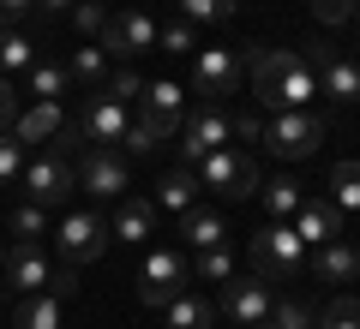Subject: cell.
<instances>
[{
    "label": "cell",
    "mask_w": 360,
    "mask_h": 329,
    "mask_svg": "<svg viewBox=\"0 0 360 329\" xmlns=\"http://www.w3.org/2000/svg\"><path fill=\"white\" fill-rule=\"evenodd\" d=\"M246 66H252V102L270 108V114L307 108V102L319 96V78H312V66L300 60L295 48H258Z\"/></svg>",
    "instance_id": "obj_1"
},
{
    "label": "cell",
    "mask_w": 360,
    "mask_h": 329,
    "mask_svg": "<svg viewBox=\"0 0 360 329\" xmlns=\"http://www.w3.org/2000/svg\"><path fill=\"white\" fill-rule=\"evenodd\" d=\"M300 257H307V246H300V234L288 228V222H264V228L252 234V276L258 281H295L300 276Z\"/></svg>",
    "instance_id": "obj_2"
},
{
    "label": "cell",
    "mask_w": 360,
    "mask_h": 329,
    "mask_svg": "<svg viewBox=\"0 0 360 329\" xmlns=\"http://www.w3.org/2000/svg\"><path fill=\"white\" fill-rule=\"evenodd\" d=\"M198 186H210V192H222V198H252V192H264V174H258V162L246 150H210V156H198Z\"/></svg>",
    "instance_id": "obj_3"
},
{
    "label": "cell",
    "mask_w": 360,
    "mask_h": 329,
    "mask_svg": "<svg viewBox=\"0 0 360 329\" xmlns=\"http://www.w3.org/2000/svg\"><path fill=\"white\" fill-rule=\"evenodd\" d=\"M54 246H60V264H72V269L96 264V257L108 252V215H96V210H60V234H54Z\"/></svg>",
    "instance_id": "obj_4"
},
{
    "label": "cell",
    "mask_w": 360,
    "mask_h": 329,
    "mask_svg": "<svg viewBox=\"0 0 360 329\" xmlns=\"http://www.w3.org/2000/svg\"><path fill=\"white\" fill-rule=\"evenodd\" d=\"M25 198L37 203V210H66V198L78 192V168L66 162V156H54V150H42L37 162H25Z\"/></svg>",
    "instance_id": "obj_5"
},
{
    "label": "cell",
    "mask_w": 360,
    "mask_h": 329,
    "mask_svg": "<svg viewBox=\"0 0 360 329\" xmlns=\"http://www.w3.org/2000/svg\"><path fill=\"white\" fill-rule=\"evenodd\" d=\"M264 144L283 162H300V156H312L324 144V120L319 114H307V108H288V114H270L264 120Z\"/></svg>",
    "instance_id": "obj_6"
},
{
    "label": "cell",
    "mask_w": 360,
    "mask_h": 329,
    "mask_svg": "<svg viewBox=\"0 0 360 329\" xmlns=\"http://www.w3.org/2000/svg\"><path fill=\"white\" fill-rule=\"evenodd\" d=\"M96 48L108 54V60H139V54L156 48V18L144 13V6H127V13H108L103 25V42Z\"/></svg>",
    "instance_id": "obj_7"
},
{
    "label": "cell",
    "mask_w": 360,
    "mask_h": 329,
    "mask_svg": "<svg viewBox=\"0 0 360 329\" xmlns=\"http://www.w3.org/2000/svg\"><path fill=\"white\" fill-rule=\"evenodd\" d=\"M186 281H193V264H186L180 252H168V246H156V252L139 264V300L144 305H168V300L186 293Z\"/></svg>",
    "instance_id": "obj_8"
},
{
    "label": "cell",
    "mask_w": 360,
    "mask_h": 329,
    "mask_svg": "<svg viewBox=\"0 0 360 329\" xmlns=\"http://www.w3.org/2000/svg\"><path fill=\"white\" fill-rule=\"evenodd\" d=\"M240 78H246V54H234V48L193 54V84H198V96H205L210 108H222V102L240 90Z\"/></svg>",
    "instance_id": "obj_9"
},
{
    "label": "cell",
    "mask_w": 360,
    "mask_h": 329,
    "mask_svg": "<svg viewBox=\"0 0 360 329\" xmlns=\"http://www.w3.org/2000/svg\"><path fill=\"white\" fill-rule=\"evenodd\" d=\"M13 138L18 144H49L54 156H66L78 144V126L60 114V102H37V108H25V114L13 120Z\"/></svg>",
    "instance_id": "obj_10"
},
{
    "label": "cell",
    "mask_w": 360,
    "mask_h": 329,
    "mask_svg": "<svg viewBox=\"0 0 360 329\" xmlns=\"http://www.w3.org/2000/svg\"><path fill=\"white\" fill-rule=\"evenodd\" d=\"M72 126H78V144H90V150H115V144L127 138V102H115V96L96 90Z\"/></svg>",
    "instance_id": "obj_11"
},
{
    "label": "cell",
    "mask_w": 360,
    "mask_h": 329,
    "mask_svg": "<svg viewBox=\"0 0 360 329\" xmlns=\"http://www.w3.org/2000/svg\"><path fill=\"white\" fill-rule=\"evenodd\" d=\"M270 305H276V288L270 281H258V276H246V281H222V300H217V311L222 317H234L240 329H252V323H270Z\"/></svg>",
    "instance_id": "obj_12"
},
{
    "label": "cell",
    "mask_w": 360,
    "mask_h": 329,
    "mask_svg": "<svg viewBox=\"0 0 360 329\" xmlns=\"http://www.w3.org/2000/svg\"><path fill=\"white\" fill-rule=\"evenodd\" d=\"M127 186H132V162L120 150H84L78 192H90V198H127Z\"/></svg>",
    "instance_id": "obj_13"
},
{
    "label": "cell",
    "mask_w": 360,
    "mask_h": 329,
    "mask_svg": "<svg viewBox=\"0 0 360 329\" xmlns=\"http://www.w3.org/2000/svg\"><path fill=\"white\" fill-rule=\"evenodd\" d=\"M180 108H186V90L168 84V78H156V84L139 90V120L156 132V138H174V132H180V120H186Z\"/></svg>",
    "instance_id": "obj_14"
},
{
    "label": "cell",
    "mask_w": 360,
    "mask_h": 329,
    "mask_svg": "<svg viewBox=\"0 0 360 329\" xmlns=\"http://www.w3.org/2000/svg\"><path fill=\"white\" fill-rule=\"evenodd\" d=\"M222 144H229V114H222V108H210V102H198V114L180 120V156H186V162H198V156L222 150Z\"/></svg>",
    "instance_id": "obj_15"
},
{
    "label": "cell",
    "mask_w": 360,
    "mask_h": 329,
    "mask_svg": "<svg viewBox=\"0 0 360 329\" xmlns=\"http://www.w3.org/2000/svg\"><path fill=\"white\" fill-rule=\"evenodd\" d=\"M295 234H300V246H330V240H342V234H348V215L336 210L330 198H300Z\"/></svg>",
    "instance_id": "obj_16"
},
{
    "label": "cell",
    "mask_w": 360,
    "mask_h": 329,
    "mask_svg": "<svg viewBox=\"0 0 360 329\" xmlns=\"http://www.w3.org/2000/svg\"><path fill=\"white\" fill-rule=\"evenodd\" d=\"M6 276H13L18 293H49V281H54V257L42 252V246H13V252H6Z\"/></svg>",
    "instance_id": "obj_17"
},
{
    "label": "cell",
    "mask_w": 360,
    "mask_h": 329,
    "mask_svg": "<svg viewBox=\"0 0 360 329\" xmlns=\"http://www.w3.org/2000/svg\"><path fill=\"white\" fill-rule=\"evenodd\" d=\"M150 228H156V203H150V198H120L108 234H115V240H127V246H144V240H150Z\"/></svg>",
    "instance_id": "obj_18"
},
{
    "label": "cell",
    "mask_w": 360,
    "mask_h": 329,
    "mask_svg": "<svg viewBox=\"0 0 360 329\" xmlns=\"http://www.w3.org/2000/svg\"><path fill=\"white\" fill-rule=\"evenodd\" d=\"M156 210H174V215H186V210H193V203H198V174H193V168H168V174L162 180H156Z\"/></svg>",
    "instance_id": "obj_19"
},
{
    "label": "cell",
    "mask_w": 360,
    "mask_h": 329,
    "mask_svg": "<svg viewBox=\"0 0 360 329\" xmlns=\"http://www.w3.org/2000/svg\"><path fill=\"white\" fill-rule=\"evenodd\" d=\"M312 78H319L324 96H336V102H360V66L342 60V54H330V60H324Z\"/></svg>",
    "instance_id": "obj_20"
},
{
    "label": "cell",
    "mask_w": 360,
    "mask_h": 329,
    "mask_svg": "<svg viewBox=\"0 0 360 329\" xmlns=\"http://www.w3.org/2000/svg\"><path fill=\"white\" fill-rule=\"evenodd\" d=\"M180 240L193 246V252H210V246L229 240V228H222V215H217V210H198V203H193V210L180 215Z\"/></svg>",
    "instance_id": "obj_21"
},
{
    "label": "cell",
    "mask_w": 360,
    "mask_h": 329,
    "mask_svg": "<svg viewBox=\"0 0 360 329\" xmlns=\"http://www.w3.org/2000/svg\"><path fill=\"white\" fill-rule=\"evenodd\" d=\"M37 60H42L37 36H25V30H0V78H25Z\"/></svg>",
    "instance_id": "obj_22"
},
{
    "label": "cell",
    "mask_w": 360,
    "mask_h": 329,
    "mask_svg": "<svg viewBox=\"0 0 360 329\" xmlns=\"http://www.w3.org/2000/svg\"><path fill=\"white\" fill-rule=\"evenodd\" d=\"M66 78L84 84V90H103V84H108V54L96 48V42H78L72 60H66Z\"/></svg>",
    "instance_id": "obj_23"
},
{
    "label": "cell",
    "mask_w": 360,
    "mask_h": 329,
    "mask_svg": "<svg viewBox=\"0 0 360 329\" xmlns=\"http://www.w3.org/2000/svg\"><path fill=\"white\" fill-rule=\"evenodd\" d=\"M162 323L168 329H210V323H217V305L198 300V293H180V300L162 305Z\"/></svg>",
    "instance_id": "obj_24"
},
{
    "label": "cell",
    "mask_w": 360,
    "mask_h": 329,
    "mask_svg": "<svg viewBox=\"0 0 360 329\" xmlns=\"http://www.w3.org/2000/svg\"><path fill=\"white\" fill-rule=\"evenodd\" d=\"M312 269H319L324 281H348V276H360V252H354L348 240H330V246H319Z\"/></svg>",
    "instance_id": "obj_25"
},
{
    "label": "cell",
    "mask_w": 360,
    "mask_h": 329,
    "mask_svg": "<svg viewBox=\"0 0 360 329\" xmlns=\"http://www.w3.org/2000/svg\"><path fill=\"white\" fill-rule=\"evenodd\" d=\"M25 90H30L37 102H60V90H72V78H66L60 60H37V66L25 72Z\"/></svg>",
    "instance_id": "obj_26"
},
{
    "label": "cell",
    "mask_w": 360,
    "mask_h": 329,
    "mask_svg": "<svg viewBox=\"0 0 360 329\" xmlns=\"http://www.w3.org/2000/svg\"><path fill=\"white\" fill-rule=\"evenodd\" d=\"M330 203L342 215H360V162H336L330 168Z\"/></svg>",
    "instance_id": "obj_27"
},
{
    "label": "cell",
    "mask_w": 360,
    "mask_h": 329,
    "mask_svg": "<svg viewBox=\"0 0 360 329\" xmlns=\"http://www.w3.org/2000/svg\"><path fill=\"white\" fill-rule=\"evenodd\" d=\"M6 234H13L18 246H42V234H49V210H37V203H18L13 215H6Z\"/></svg>",
    "instance_id": "obj_28"
},
{
    "label": "cell",
    "mask_w": 360,
    "mask_h": 329,
    "mask_svg": "<svg viewBox=\"0 0 360 329\" xmlns=\"http://www.w3.org/2000/svg\"><path fill=\"white\" fill-rule=\"evenodd\" d=\"M13 329H60V300L54 293H37L13 311Z\"/></svg>",
    "instance_id": "obj_29"
},
{
    "label": "cell",
    "mask_w": 360,
    "mask_h": 329,
    "mask_svg": "<svg viewBox=\"0 0 360 329\" xmlns=\"http://www.w3.org/2000/svg\"><path fill=\"white\" fill-rule=\"evenodd\" d=\"M300 198H307V192H300V180H264V210H270V222H283V215H295L300 210Z\"/></svg>",
    "instance_id": "obj_30"
},
{
    "label": "cell",
    "mask_w": 360,
    "mask_h": 329,
    "mask_svg": "<svg viewBox=\"0 0 360 329\" xmlns=\"http://www.w3.org/2000/svg\"><path fill=\"white\" fill-rule=\"evenodd\" d=\"M234 276V252L229 246H210V252L193 257V281H229Z\"/></svg>",
    "instance_id": "obj_31"
},
{
    "label": "cell",
    "mask_w": 360,
    "mask_h": 329,
    "mask_svg": "<svg viewBox=\"0 0 360 329\" xmlns=\"http://www.w3.org/2000/svg\"><path fill=\"white\" fill-rule=\"evenodd\" d=\"M180 18H186V25H229L234 0H180Z\"/></svg>",
    "instance_id": "obj_32"
},
{
    "label": "cell",
    "mask_w": 360,
    "mask_h": 329,
    "mask_svg": "<svg viewBox=\"0 0 360 329\" xmlns=\"http://www.w3.org/2000/svg\"><path fill=\"white\" fill-rule=\"evenodd\" d=\"M319 329H360V300L354 293H336V300L319 311Z\"/></svg>",
    "instance_id": "obj_33"
},
{
    "label": "cell",
    "mask_w": 360,
    "mask_h": 329,
    "mask_svg": "<svg viewBox=\"0 0 360 329\" xmlns=\"http://www.w3.org/2000/svg\"><path fill=\"white\" fill-rule=\"evenodd\" d=\"M66 13H72L78 36H103V25H108V6H103V0H72Z\"/></svg>",
    "instance_id": "obj_34"
},
{
    "label": "cell",
    "mask_w": 360,
    "mask_h": 329,
    "mask_svg": "<svg viewBox=\"0 0 360 329\" xmlns=\"http://www.w3.org/2000/svg\"><path fill=\"white\" fill-rule=\"evenodd\" d=\"M270 323L276 329H319V317H312V305H300V300H276L270 305Z\"/></svg>",
    "instance_id": "obj_35"
},
{
    "label": "cell",
    "mask_w": 360,
    "mask_h": 329,
    "mask_svg": "<svg viewBox=\"0 0 360 329\" xmlns=\"http://www.w3.org/2000/svg\"><path fill=\"white\" fill-rule=\"evenodd\" d=\"M193 36H198V25L174 18V25H162V30H156V48H168V54H193Z\"/></svg>",
    "instance_id": "obj_36"
},
{
    "label": "cell",
    "mask_w": 360,
    "mask_h": 329,
    "mask_svg": "<svg viewBox=\"0 0 360 329\" xmlns=\"http://www.w3.org/2000/svg\"><path fill=\"white\" fill-rule=\"evenodd\" d=\"M120 144H127V150H120V156H150V150H156V144H162V138H156V132L144 126L139 114H132V120H127V138H120Z\"/></svg>",
    "instance_id": "obj_37"
},
{
    "label": "cell",
    "mask_w": 360,
    "mask_h": 329,
    "mask_svg": "<svg viewBox=\"0 0 360 329\" xmlns=\"http://www.w3.org/2000/svg\"><path fill=\"white\" fill-rule=\"evenodd\" d=\"M18 174H25V144L6 132V138H0V186H6V180H18Z\"/></svg>",
    "instance_id": "obj_38"
},
{
    "label": "cell",
    "mask_w": 360,
    "mask_h": 329,
    "mask_svg": "<svg viewBox=\"0 0 360 329\" xmlns=\"http://www.w3.org/2000/svg\"><path fill=\"white\" fill-rule=\"evenodd\" d=\"M139 72H132V66H120V72H108V84H103V96H115V102H132L139 96Z\"/></svg>",
    "instance_id": "obj_39"
},
{
    "label": "cell",
    "mask_w": 360,
    "mask_h": 329,
    "mask_svg": "<svg viewBox=\"0 0 360 329\" xmlns=\"http://www.w3.org/2000/svg\"><path fill=\"white\" fill-rule=\"evenodd\" d=\"M354 6H360V0H312V18H319V25H348Z\"/></svg>",
    "instance_id": "obj_40"
},
{
    "label": "cell",
    "mask_w": 360,
    "mask_h": 329,
    "mask_svg": "<svg viewBox=\"0 0 360 329\" xmlns=\"http://www.w3.org/2000/svg\"><path fill=\"white\" fill-rule=\"evenodd\" d=\"M229 138H264V114L246 108V114H229Z\"/></svg>",
    "instance_id": "obj_41"
},
{
    "label": "cell",
    "mask_w": 360,
    "mask_h": 329,
    "mask_svg": "<svg viewBox=\"0 0 360 329\" xmlns=\"http://www.w3.org/2000/svg\"><path fill=\"white\" fill-rule=\"evenodd\" d=\"M13 120H18V84H13V78H0V138L13 132Z\"/></svg>",
    "instance_id": "obj_42"
},
{
    "label": "cell",
    "mask_w": 360,
    "mask_h": 329,
    "mask_svg": "<svg viewBox=\"0 0 360 329\" xmlns=\"http://www.w3.org/2000/svg\"><path fill=\"white\" fill-rule=\"evenodd\" d=\"M49 293H54V300H72V293H78V269L54 257V281H49Z\"/></svg>",
    "instance_id": "obj_43"
},
{
    "label": "cell",
    "mask_w": 360,
    "mask_h": 329,
    "mask_svg": "<svg viewBox=\"0 0 360 329\" xmlns=\"http://www.w3.org/2000/svg\"><path fill=\"white\" fill-rule=\"evenodd\" d=\"M37 13V0H0V30H18V18Z\"/></svg>",
    "instance_id": "obj_44"
},
{
    "label": "cell",
    "mask_w": 360,
    "mask_h": 329,
    "mask_svg": "<svg viewBox=\"0 0 360 329\" xmlns=\"http://www.w3.org/2000/svg\"><path fill=\"white\" fill-rule=\"evenodd\" d=\"M66 6H72V0H37V13H49V18H60Z\"/></svg>",
    "instance_id": "obj_45"
},
{
    "label": "cell",
    "mask_w": 360,
    "mask_h": 329,
    "mask_svg": "<svg viewBox=\"0 0 360 329\" xmlns=\"http://www.w3.org/2000/svg\"><path fill=\"white\" fill-rule=\"evenodd\" d=\"M0 276H6V246H0Z\"/></svg>",
    "instance_id": "obj_46"
},
{
    "label": "cell",
    "mask_w": 360,
    "mask_h": 329,
    "mask_svg": "<svg viewBox=\"0 0 360 329\" xmlns=\"http://www.w3.org/2000/svg\"><path fill=\"white\" fill-rule=\"evenodd\" d=\"M348 25H354V30H360V6H354V18H348Z\"/></svg>",
    "instance_id": "obj_47"
},
{
    "label": "cell",
    "mask_w": 360,
    "mask_h": 329,
    "mask_svg": "<svg viewBox=\"0 0 360 329\" xmlns=\"http://www.w3.org/2000/svg\"><path fill=\"white\" fill-rule=\"evenodd\" d=\"M252 329H276V323H252Z\"/></svg>",
    "instance_id": "obj_48"
}]
</instances>
